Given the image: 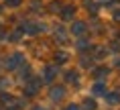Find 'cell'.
<instances>
[{
  "label": "cell",
  "mask_w": 120,
  "mask_h": 110,
  "mask_svg": "<svg viewBox=\"0 0 120 110\" xmlns=\"http://www.w3.org/2000/svg\"><path fill=\"white\" fill-rule=\"evenodd\" d=\"M0 104L6 110H20V106H22V104H20L14 96H10V94H2V96H0Z\"/></svg>",
  "instance_id": "cell-1"
},
{
  "label": "cell",
  "mask_w": 120,
  "mask_h": 110,
  "mask_svg": "<svg viewBox=\"0 0 120 110\" xmlns=\"http://www.w3.org/2000/svg\"><path fill=\"white\" fill-rule=\"evenodd\" d=\"M25 63V55L22 53H12L10 57L6 59V69H16V67H20V65Z\"/></svg>",
  "instance_id": "cell-2"
},
{
  "label": "cell",
  "mask_w": 120,
  "mask_h": 110,
  "mask_svg": "<svg viewBox=\"0 0 120 110\" xmlns=\"http://www.w3.org/2000/svg\"><path fill=\"white\" fill-rule=\"evenodd\" d=\"M86 33H88V25H86V23L75 20V23L71 25V35H73V37H83Z\"/></svg>",
  "instance_id": "cell-3"
},
{
  "label": "cell",
  "mask_w": 120,
  "mask_h": 110,
  "mask_svg": "<svg viewBox=\"0 0 120 110\" xmlns=\"http://www.w3.org/2000/svg\"><path fill=\"white\" fill-rule=\"evenodd\" d=\"M45 27L39 25V23H22V27H20V31H25L26 35H37L39 31H43Z\"/></svg>",
  "instance_id": "cell-4"
},
{
  "label": "cell",
  "mask_w": 120,
  "mask_h": 110,
  "mask_svg": "<svg viewBox=\"0 0 120 110\" xmlns=\"http://www.w3.org/2000/svg\"><path fill=\"white\" fill-rule=\"evenodd\" d=\"M59 14H61V19H63V20H71L73 16H75V6H73V4H65Z\"/></svg>",
  "instance_id": "cell-5"
},
{
  "label": "cell",
  "mask_w": 120,
  "mask_h": 110,
  "mask_svg": "<svg viewBox=\"0 0 120 110\" xmlns=\"http://www.w3.org/2000/svg\"><path fill=\"white\" fill-rule=\"evenodd\" d=\"M39 88H41V82H39V80H31V82L26 84V88H25V94L26 96H35L39 92Z\"/></svg>",
  "instance_id": "cell-6"
},
{
  "label": "cell",
  "mask_w": 120,
  "mask_h": 110,
  "mask_svg": "<svg viewBox=\"0 0 120 110\" xmlns=\"http://www.w3.org/2000/svg\"><path fill=\"white\" fill-rule=\"evenodd\" d=\"M49 96H51V100H53V102H57V100H61V98L65 96V90L61 88V86H59V88H51Z\"/></svg>",
  "instance_id": "cell-7"
},
{
  "label": "cell",
  "mask_w": 120,
  "mask_h": 110,
  "mask_svg": "<svg viewBox=\"0 0 120 110\" xmlns=\"http://www.w3.org/2000/svg\"><path fill=\"white\" fill-rule=\"evenodd\" d=\"M94 78H96V80H104V78H108V67H104V65L96 67V69H94Z\"/></svg>",
  "instance_id": "cell-8"
},
{
  "label": "cell",
  "mask_w": 120,
  "mask_h": 110,
  "mask_svg": "<svg viewBox=\"0 0 120 110\" xmlns=\"http://www.w3.org/2000/svg\"><path fill=\"white\" fill-rule=\"evenodd\" d=\"M104 98H106L108 104H118L120 102V94L118 92H108V94H104Z\"/></svg>",
  "instance_id": "cell-9"
},
{
  "label": "cell",
  "mask_w": 120,
  "mask_h": 110,
  "mask_svg": "<svg viewBox=\"0 0 120 110\" xmlns=\"http://www.w3.org/2000/svg\"><path fill=\"white\" fill-rule=\"evenodd\" d=\"M65 80H67L69 84L77 86L79 84V73H77V71H67V73H65Z\"/></svg>",
  "instance_id": "cell-10"
},
{
  "label": "cell",
  "mask_w": 120,
  "mask_h": 110,
  "mask_svg": "<svg viewBox=\"0 0 120 110\" xmlns=\"http://www.w3.org/2000/svg\"><path fill=\"white\" fill-rule=\"evenodd\" d=\"M63 6H65V4L61 2V0H53V2L49 4V10H51V12H61V8H63Z\"/></svg>",
  "instance_id": "cell-11"
},
{
  "label": "cell",
  "mask_w": 120,
  "mask_h": 110,
  "mask_svg": "<svg viewBox=\"0 0 120 110\" xmlns=\"http://www.w3.org/2000/svg\"><path fill=\"white\" fill-rule=\"evenodd\" d=\"M55 73H57V67H55V65L47 67V69H45V80H47V82H51V80L55 78Z\"/></svg>",
  "instance_id": "cell-12"
},
{
  "label": "cell",
  "mask_w": 120,
  "mask_h": 110,
  "mask_svg": "<svg viewBox=\"0 0 120 110\" xmlns=\"http://www.w3.org/2000/svg\"><path fill=\"white\" fill-rule=\"evenodd\" d=\"M86 8H88L92 14H98V10H100V6H98L96 2H92V0H88V2H86Z\"/></svg>",
  "instance_id": "cell-13"
},
{
  "label": "cell",
  "mask_w": 120,
  "mask_h": 110,
  "mask_svg": "<svg viewBox=\"0 0 120 110\" xmlns=\"http://www.w3.org/2000/svg\"><path fill=\"white\" fill-rule=\"evenodd\" d=\"M106 47H96V53H94V57L96 59H102V57H106Z\"/></svg>",
  "instance_id": "cell-14"
},
{
  "label": "cell",
  "mask_w": 120,
  "mask_h": 110,
  "mask_svg": "<svg viewBox=\"0 0 120 110\" xmlns=\"http://www.w3.org/2000/svg\"><path fill=\"white\" fill-rule=\"evenodd\" d=\"M55 37L61 41V43H65V41H67V39H65V31L61 29V27H59V29H55Z\"/></svg>",
  "instance_id": "cell-15"
},
{
  "label": "cell",
  "mask_w": 120,
  "mask_h": 110,
  "mask_svg": "<svg viewBox=\"0 0 120 110\" xmlns=\"http://www.w3.org/2000/svg\"><path fill=\"white\" fill-rule=\"evenodd\" d=\"M94 94H106V88H104V84H102V82L94 84Z\"/></svg>",
  "instance_id": "cell-16"
},
{
  "label": "cell",
  "mask_w": 120,
  "mask_h": 110,
  "mask_svg": "<svg viewBox=\"0 0 120 110\" xmlns=\"http://www.w3.org/2000/svg\"><path fill=\"white\" fill-rule=\"evenodd\" d=\"M55 61H57V63H65V61H67V53H57Z\"/></svg>",
  "instance_id": "cell-17"
},
{
  "label": "cell",
  "mask_w": 120,
  "mask_h": 110,
  "mask_svg": "<svg viewBox=\"0 0 120 110\" xmlns=\"http://www.w3.org/2000/svg\"><path fill=\"white\" fill-rule=\"evenodd\" d=\"M83 108L86 110H96V102L94 100H86V102H83Z\"/></svg>",
  "instance_id": "cell-18"
},
{
  "label": "cell",
  "mask_w": 120,
  "mask_h": 110,
  "mask_svg": "<svg viewBox=\"0 0 120 110\" xmlns=\"http://www.w3.org/2000/svg\"><path fill=\"white\" fill-rule=\"evenodd\" d=\"M20 2H22V0H6V6L16 8V6H20Z\"/></svg>",
  "instance_id": "cell-19"
},
{
  "label": "cell",
  "mask_w": 120,
  "mask_h": 110,
  "mask_svg": "<svg viewBox=\"0 0 120 110\" xmlns=\"http://www.w3.org/2000/svg\"><path fill=\"white\" fill-rule=\"evenodd\" d=\"M86 47H90V43L86 39H79V41H77V49H86Z\"/></svg>",
  "instance_id": "cell-20"
},
{
  "label": "cell",
  "mask_w": 120,
  "mask_h": 110,
  "mask_svg": "<svg viewBox=\"0 0 120 110\" xmlns=\"http://www.w3.org/2000/svg\"><path fill=\"white\" fill-rule=\"evenodd\" d=\"M112 19L116 20V23H120V8H118V10H114V12H112Z\"/></svg>",
  "instance_id": "cell-21"
},
{
  "label": "cell",
  "mask_w": 120,
  "mask_h": 110,
  "mask_svg": "<svg viewBox=\"0 0 120 110\" xmlns=\"http://www.w3.org/2000/svg\"><path fill=\"white\" fill-rule=\"evenodd\" d=\"M82 65L86 67V65H92V59H88V57H82Z\"/></svg>",
  "instance_id": "cell-22"
},
{
  "label": "cell",
  "mask_w": 120,
  "mask_h": 110,
  "mask_svg": "<svg viewBox=\"0 0 120 110\" xmlns=\"http://www.w3.org/2000/svg\"><path fill=\"white\" fill-rule=\"evenodd\" d=\"M65 110H79V106H75V104H69V106H65Z\"/></svg>",
  "instance_id": "cell-23"
},
{
  "label": "cell",
  "mask_w": 120,
  "mask_h": 110,
  "mask_svg": "<svg viewBox=\"0 0 120 110\" xmlns=\"http://www.w3.org/2000/svg\"><path fill=\"white\" fill-rule=\"evenodd\" d=\"M6 84H8V80H0V90H2V88H4Z\"/></svg>",
  "instance_id": "cell-24"
},
{
  "label": "cell",
  "mask_w": 120,
  "mask_h": 110,
  "mask_svg": "<svg viewBox=\"0 0 120 110\" xmlns=\"http://www.w3.org/2000/svg\"><path fill=\"white\" fill-rule=\"evenodd\" d=\"M2 37H4V29L0 27V39H2Z\"/></svg>",
  "instance_id": "cell-25"
},
{
  "label": "cell",
  "mask_w": 120,
  "mask_h": 110,
  "mask_svg": "<svg viewBox=\"0 0 120 110\" xmlns=\"http://www.w3.org/2000/svg\"><path fill=\"white\" fill-rule=\"evenodd\" d=\"M116 67H118V69H120V59H116Z\"/></svg>",
  "instance_id": "cell-26"
},
{
  "label": "cell",
  "mask_w": 120,
  "mask_h": 110,
  "mask_svg": "<svg viewBox=\"0 0 120 110\" xmlns=\"http://www.w3.org/2000/svg\"><path fill=\"white\" fill-rule=\"evenodd\" d=\"M33 110H45V108H41V106H35V108H33Z\"/></svg>",
  "instance_id": "cell-27"
},
{
  "label": "cell",
  "mask_w": 120,
  "mask_h": 110,
  "mask_svg": "<svg viewBox=\"0 0 120 110\" xmlns=\"http://www.w3.org/2000/svg\"><path fill=\"white\" fill-rule=\"evenodd\" d=\"M118 2H120V0H118Z\"/></svg>",
  "instance_id": "cell-28"
}]
</instances>
